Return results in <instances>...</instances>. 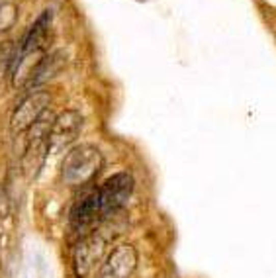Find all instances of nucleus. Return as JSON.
Returning <instances> with one entry per match:
<instances>
[{
    "label": "nucleus",
    "instance_id": "obj_1",
    "mask_svg": "<svg viewBox=\"0 0 276 278\" xmlns=\"http://www.w3.org/2000/svg\"><path fill=\"white\" fill-rule=\"evenodd\" d=\"M102 169V155L94 145H78L65 155L61 175L67 184L85 186Z\"/></svg>",
    "mask_w": 276,
    "mask_h": 278
},
{
    "label": "nucleus",
    "instance_id": "obj_7",
    "mask_svg": "<svg viewBox=\"0 0 276 278\" xmlns=\"http://www.w3.org/2000/svg\"><path fill=\"white\" fill-rule=\"evenodd\" d=\"M49 32H51V12L45 10L36 20V24L30 27V32L25 36L24 43H22V49H20V55H18V61L14 63L16 71H18V67L24 63L30 55H36V53L45 49L47 39H49Z\"/></svg>",
    "mask_w": 276,
    "mask_h": 278
},
{
    "label": "nucleus",
    "instance_id": "obj_6",
    "mask_svg": "<svg viewBox=\"0 0 276 278\" xmlns=\"http://www.w3.org/2000/svg\"><path fill=\"white\" fill-rule=\"evenodd\" d=\"M49 104V92L45 90H38V92H32L27 98L22 100V104L16 108L12 118V129L16 133L24 131V129H30L38 122L45 106Z\"/></svg>",
    "mask_w": 276,
    "mask_h": 278
},
{
    "label": "nucleus",
    "instance_id": "obj_9",
    "mask_svg": "<svg viewBox=\"0 0 276 278\" xmlns=\"http://www.w3.org/2000/svg\"><path fill=\"white\" fill-rule=\"evenodd\" d=\"M63 65H65V57L61 55V53H53V55L43 57V59L36 65L34 73H32V76H30V85H32V87H38V85H41V82H45V80L53 78V76L61 71Z\"/></svg>",
    "mask_w": 276,
    "mask_h": 278
},
{
    "label": "nucleus",
    "instance_id": "obj_4",
    "mask_svg": "<svg viewBox=\"0 0 276 278\" xmlns=\"http://www.w3.org/2000/svg\"><path fill=\"white\" fill-rule=\"evenodd\" d=\"M106 249V241L100 233H90L78 241L75 249V272L78 278H87L92 272V266L100 263Z\"/></svg>",
    "mask_w": 276,
    "mask_h": 278
},
{
    "label": "nucleus",
    "instance_id": "obj_2",
    "mask_svg": "<svg viewBox=\"0 0 276 278\" xmlns=\"http://www.w3.org/2000/svg\"><path fill=\"white\" fill-rule=\"evenodd\" d=\"M133 184L135 182L129 173H116L102 182V186L98 188L102 217L116 214L118 210H122L126 206L131 192H133Z\"/></svg>",
    "mask_w": 276,
    "mask_h": 278
},
{
    "label": "nucleus",
    "instance_id": "obj_8",
    "mask_svg": "<svg viewBox=\"0 0 276 278\" xmlns=\"http://www.w3.org/2000/svg\"><path fill=\"white\" fill-rule=\"evenodd\" d=\"M96 215H100L98 188H85L71 208V224L75 228H85L94 221Z\"/></svg>",
    "mask_w": 276,
    "mask_h": 278
},
{
    "label": "nucleus",
    "instance_id": "obj_3",
    "mask_svg": "<svg viewBox=\"0 0 276 278\" xmlns=\"http://www.w3.org/2000/svg\"><path fill=\"white\" fill-rule=\"evenodd\" d=\"M137 266V251L131 245H118L102 261L96 278H129Z\"/></svg>",
    "mask_w": 276,
    "mask_h": 278
},
{
    "label": "nucleus",
    "instance_id": "obj_5",
    "mask_svg": "<svg viewBox=\"0 0 276 278\" xmlns=\"http://www.w3.org/2000/svg\"><path fill=\"white\" fill-rule=\"evenodd\" d=\"M82 127V116L76 110H65L49 129V151H61L71 145Z\"/></svg>",
    "mask_w": 276,
    "mask_h": 278
}]
</instances>
